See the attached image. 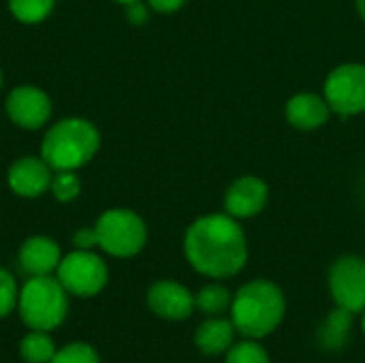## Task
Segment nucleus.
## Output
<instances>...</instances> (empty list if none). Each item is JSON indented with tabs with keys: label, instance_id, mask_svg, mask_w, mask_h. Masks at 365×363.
Returning <instances> with one entry per match:
<instances>
[{
	"label": "nucleus",
	"instance_id": "19",
	"mask_svg": "<svg viewBox=\"0 0 365 363\" xmlns=\"http://www.w3.org/2000/svg\"><path fill=\"white\" fill-rule=\"evenodd\" d=\"M9 4V11L11 15L19 21V24H41L45 21L53 6H56V0H6Z\"/></svg>",
	"mask_w": 365,
	"mask_h": 363
},
{
	"label": "nucleus",
	"instance_id": "16",
	"mask_svg": "<svg viewBox=\"0 0 365 363\" xmlns=\"http://www.w3.org/2000/svg\"><path fill=\"white\" fill-rule=\"evenodd\" d=\"M353 323H355V315L340 308V306H336L325 317V321L321 323V329H319V340H321L323 349H327L331 353L342 351L346 347L349 338H351Z\"/></svg>",
	"mask_w": 365,
	"mask_h": 363
},
{
	"label": "nucleus",
	"instance_id": "17",
	"mask_svg": "<svg viewBox=\"0 0 365 363\" xmlns=\"http://www.w3.org/2000/svg\"><path fill=\"white\" fill-rule=\"evenodd\" d=\"M231 304H233V293L220 282L205 285L195 295V306L205 317H225L231 310Z\"/></svg>",
	"mask_w": 365,
	"mask_h": 363
},
{
	"label": "nucleus",
	"instance_id": "18",
	"mask_svg": "<svg viewBox=\"0 0 365 363\" xmlns=\"http://www.w3.org/2000/svg\"><path fill=\"white\" fill-rule=\"evenodd\" d=\"M19 353L24 362L28 363H51L56 355V347L53 340L49 338V332L30 329V334H26L19 342Z\"/></svg>",
	"mask_w": 365,
	"mask_h": 363
},
{
	"label": "nucleus",
	"instance_id": "25",
	"mask_svg": "<svg viewBox=\"0 0 365 363\" xmlns=\"http://www.w3.org/2000/svg\"><path fill=\"white\" fill-rule=\"evenodd\" d=\"M126 19L133 26H143L150 19V4L148 2H141V0L126 4Z\"/></svg>",
	"mask_w": 365,
	"mask_h": 363
},
{
	"label": "nucleus",
	"instance_id": "13",
	"mask_svg": "<svg viewBox=\"0 0 365 363\" xmlns=\"http://www.w3.org/2000/svg\"><path fill=\"white\" fill-rule=\"evenodd\" d=\"M17 259L28 276H51L56 274L62 261V250L56 240L45 235H32L21 244Z\"/></svg>",
	"mask_w": 365,
	"mask_h": 363
},
{
	"label": "nucleus",
	"instance_id": "8",
	"mask_svg": "<svg viewBox=\"0 0 365 363\" xmlns=\"http://www.w3.org/2000/svg\"><path fill=\"white\" fill-rule=\"evenodd\" d=\"M327 285L336 306L361 315L365 310V257H340L329 270Z\"/></svg>",
	"mask_w": 365,
	"mask_h": 363
},
{
	"label": "nucleus",
	"instance_id": "2",
	"mask_svg": "<svg viewBox=\"0 0 365 363\" xmlns=\"http://www.w3.org/2000/svg\"><path fill=\"white\" fill-rule=\"evenodd\" d=\"M231 321L240 336L263 340L272 336L287 315V297L282 289L265 278L250 280L233 293Z\"/></svg>",
	"mask_w": 365,
	"mask_h": 363
},
{
	"label": "nucleus",
	"instance_id": "15",
	"mask_svg": "<svg viewBox=\"0 0 365 363\" xmlns=\"http://www.w3.org/2000/svg\"><path fill=\"white\" fill-rule=\"evenodd\" d=\"M237 329L231 319L225 317H207L195 332L197 349L207 357L225 355L235 344Z\"/></svg>",
	"mask_w": 365,
	"mask_h": 363
},
{
	"label": "nucleus",
	"instance_id": "3",
	"mask_svg": "<svg viewBox=\"0 0 365 363\" xmlns=\"http://www.w3.org/2000/svg\"><path fill=\"white\" fill-rule=\"evenodd\" d=\"M101 148L98 128L86 118L58 120L41 141V156L53 171H77L88 165Z\"/></svg>",
	"mask_w": 365,
	"mask_h": 363
},
{
	"label": "nucleus",
	"instance_id": "23",
	"mask_svg": "<svg viewBox=\"0 0 365 363\" xmlns=\"http://www.w3.org/2000/svg\"><path fill=\"white\" fill-rule=\"evenodd\" d=\"M17 300H19V289L15 276L4 267H0V319L9 317L15 310Z\"/></svg>",
	"mask_w": 365,
	"mask_h": 363
},
{
	"label": "nucleus",
	"instance_id": "7",
	"mask_svg": "<svg viewBox=\"0 0 365 363\" xmlns=\"http://www.w3.org/2000/svg\"><path fill=\"white\" fill-rule=\"evenodd\" d=\"M323 88V96L334 113L359 116L365 111V64L346 62L336 66Z\"/></svg>",
	"mask_w": 365,
	"mask_h": 363
},
{
	"label": "nucleus",
	"instance_id": "1",
	"mask_svg": "<svg viewBox=\"0 0 365 363\" xmlns=\"http://www.w3.org/2000/svg\"><path fill=\"white\" fill-rule=\"evenodd\" d=\"M184 255L195 272L212 280L237 276L248 263V240L237 218L205 214L184 235Z\"/></svg>",
	"mask_w": 365,
	"mask_h": 363
},
{
	"label": "nucleus",
	"instance_id": "6",
	"mask_svg": "<svg viewBox=\"0 0 365 363\" xmlns=\"http://www.w3.org/2000/svg\"><path fill=\"white\" fill-rule=\"evenodd\" d=\"M56 278L66 289V293L77 297H94L105 289L109 280V270L105 259H101L96 252L75 248L73 252L62 257L56 270Z\"/></svg>",
	"mask_w": 365,
	"mask_h": 363
},
{
	"label": "nucleus",
	"instance_id": "20",
	"mask_svg": "<svg viewBox=\"0 0 365 363\" xmlns=\"http://www.w3.org/2000/svg\"><path fill=\"white\" fill-rule=\"evenodd\" d=\"M225 363H272V359L261 340L244 338L225 353Z\"/></svg>",
	"mask_w": 365,
	"mask_h": 363
},
{
	"label": "nucleus",
	"instance_id": "10",
	"mask_svg": "<svg viewBox=\"0 0 365 363\" xmlns=\"http://www.w3.org/2000/svg\"><path fill=\"white\" fill-rule=\"evenodd\" d=\"M148 308L167 321H186L197 310L195 295L178 280H158L148 291Z\"/></svg>",
	"mask_w": 365,
	"mask_h": 363
},
{
	"label": "nucleus",
	"instance_id": "14",
	"mask_svg": "<svg viewBox=\"0 0 365 363\" xmlns=\"http://www.w3.org/2000/svg\"><path fill=\"white\" fill-rule=\"evenodd\" d=\"M329 103L314 92H299L287 103V120L299 131H317L329 120Z\"/></svg>",
	"mask_w": 365,
	"mask_h": 363
},
{
	"label": "nucleus",
	"instance_id": "24",
	"mask_svg": "<svg viewBox=\"0 0 365 363\" xmlns=\"http://www.w3.org/2000/svg\"><path fill=\"white\" fill-rule=\"evenodd\" d=\"M73 246L77 250H92L98 246V237H96V229L94 227H83L77 229L73 235Z\"/></svg>",
	"mask_w": 365,
	"mask_h": 363
},
{
	"label": "nucleus",
	"instance_id": "4",
	"mask_svg": "<svg viewBox=\"0 0 365 363\" xmlns=\"http://www.w3.org/2000/svg\"><path fill=\"white\" fill-rule=\"evenodd\" d=\"M17 310L30 329L51 332L66 319L68 293L53 276H30L19 289Z\"/></svg>",
	"mask_w": 365,
	"mask_h": 363
},
{
	"label": "nucleus",
	"instance_id": "27",
	"mask_svg": "<svg viewBox=\"0 0 365 363\" xmlns=\"http://www.w3.org/2000/svg\"><path fill=\"white\" fill-rule=\"evenodd\" d=\"M357 11H359V17L365 21V0H357Z\"/></svg>",
	"mask_w": 365,
	"mask_h": 363
},
{
	"label": "nucleus",
	"instance_id": "28",
	"mask_svg": "<svg viewBox=\"0 0 365 363\" xmlns=\"http://www.w3.org/2000/svg\"><path fill=\"white\" fill-rule=\"evenodd\" d=\"M361 332H364V336H365V310L361 312Z\"/></svg>",
	"mask_w": 365,
	"mask_h": 363
},
{
	"label": "nucleus",
	"instance_id": "9",
	"mask_svg": "<svg viewBox=\"0 0 365 363\" xmlns=\"http://www.w3.org/2000/svg\"><path fill=\"white\" fill-rule=\"evenodd\" d=\"M4 109L15 126L36 131L43 128L51 118V98L45 90L24 83L6 94Z\"/></svg>",
	"mask_w": 365,
	"mask_h": 363
},
{
	"label": "nucleus",
	"instance_id": "5",
	"mask_svg": "<svg viewBox=\"0 0 365 363\" xmlns=\"http://www.w3.org/2000/svg\"><path fill=\"white\" fill-rule=\"evenodd\" d=\"M98 248L118 259L137 257L148 244L145 220L126 208H111L103 212L94 225Z\"/></svg>",
	"mask_w": 365,
	"mask_h": 363
},
{
	"label": "nucleus",
	"instance_id": "30",
	"mask_svg": "<svg viewBox=\"0 0 365 363\" xmlns=\"http://www.w3.org/2000/svg\"><path fill=\"white\" fill-rule=\"evenodd\" d=\"M2 81H4V77H2V68H0V88H2Z\"/></svg>",
	"mask_w": 365,
	"mask_h": 363
},
{
	"label": "nucleus",
	"instance_id": "12",
	"mask_svg": "<svg viewBox=\"0 0 365 363\" xmlns=\"http://www.w3.org/2000/svg\"><path fill=\"white\" fill-rule=\"evenodd\" d=\"M269 188L257 175L237 178L225 193V212L237 220L261 214L267 205Z\"/></svg>",
	"mask_w": 365,
	"mask_h": 363
},
{
	"label": "nucleus",
	"instance_id": "22",
	"mask_svg": "<svg viewBox=\"0 0 365 363\" xmlns=\"http://www.w3.org/2000/svg\"><path fill=\"white\" fill-rule=\"evenodd\" d=\"M51 363H101L98 353L86 342H73L56 351Z\"/></svg>",
	"mask_w": 365,
	"mask_h": 363
},
{
	"label": "nucleus",
	"instance_id": "26",
	"mask_svg": "<svg viewBox=\"0 0 365 363\" xmlns=\"http://www.w3.org/2000/svg\"><path fill=\"white\" fill-rule=\"evenodd\" d=\"M145 2L156 13H175L186 4V0H145Z\"/></svg>",
	"mask_w": 365,
	"mask_h": 363
},
{
	"label": "nucleus",
	"instance_id": "29",
	"mask_svg": "<svg viewBox=\"0 0 365 363\" xmlns=\"http://www.w3.org/2000/svg\"><path fill=\"white\" fill-rule=\"evenodd\" d=\"M115 2H120V4H124V6H126V4H130V2H137V0H115Z\"/></svg>",
	"mask_w": 365,
	"mask_h": 363
},
{
	"label": "nucleus",
	"instance_id": "11",
	"mask_svg": "<svg viewBox=\"0 0 365 363\" xmlns=\"http://www.w3.org/2000/svg\"><path fill=\"white\" fill-rule=\"evenodd\" d=\"M53 169L45 163L43 156H21L17 158L6 173L9 188L24 199H36L49 190Z\"/></svg>",
	"mask_w": 365,
	"mask_h": 363
},
{
	"label": "nucleus",
	"instance_id": "21",
	"mask_svg": "<svg viewBox=\"0 0 365 363\" xmlns=\"http://www.w3.org/2000/svg\"><path fill=\"white\" fill-rule=\"evenodd\" d=\"M49 190H51L56 201L71 203V201H75L81 195V178L75 171H68V169L53 171Z\"/></svg>",
	"mask_w": 365,
	"mask_h": 363
}]
</instances>
